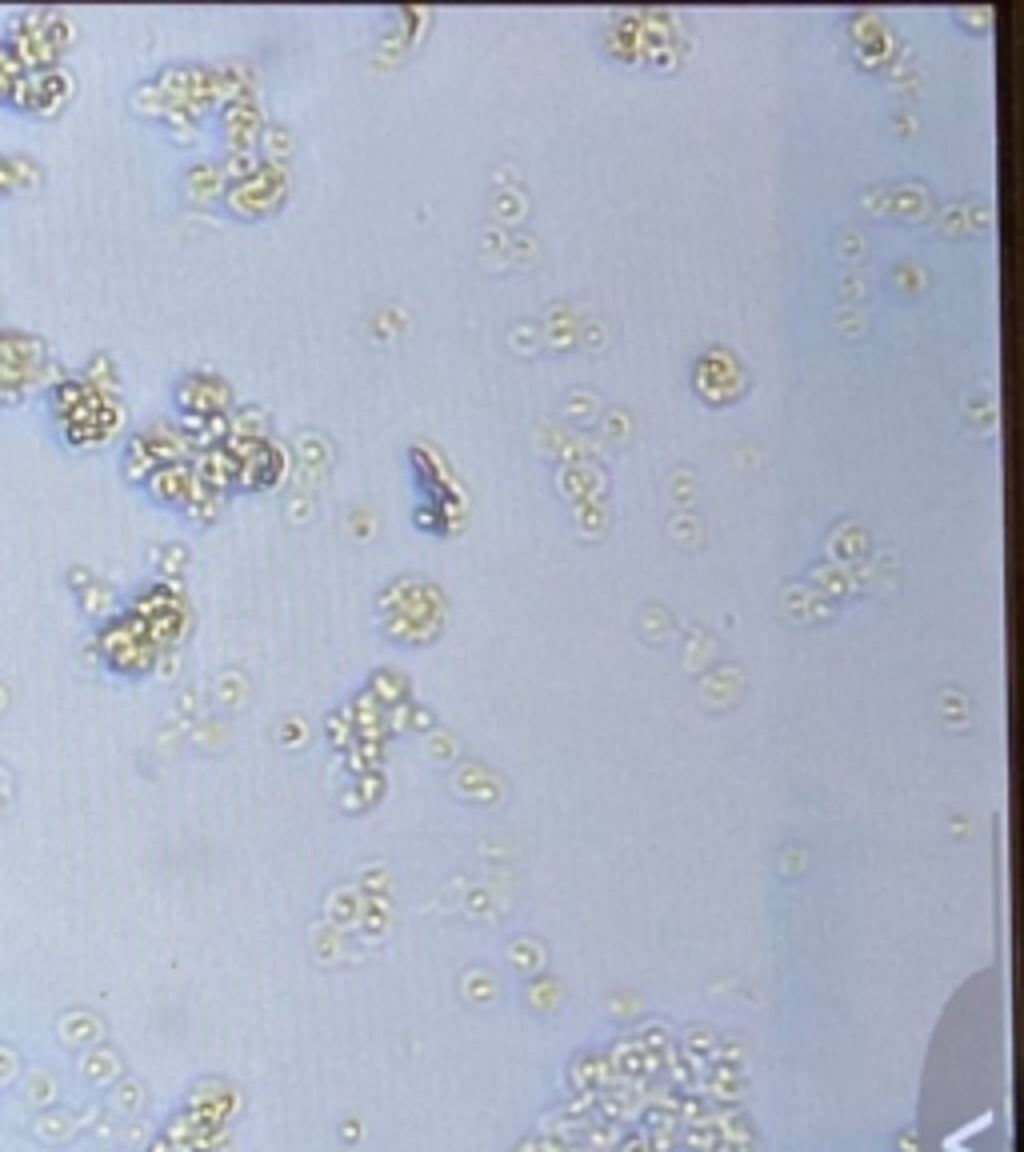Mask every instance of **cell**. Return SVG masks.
<instances>
[{"label":"cell","instance_id":"obj_1","mask_svg":"<svg viewBox=\"0 0 1024 1152\" xmlns=\"http://www.w3.org/2000/svg\"><path fill=\"white\" fill-rule=\"evenodd\" d=\"M68 96V76L60 68H36V72H24L12 88V104L32 112V116H52Z\"/></svg>","mask_w":1024,"mask_h":1152},{"label":"cell","instance_id":"obj_2","mask_svg":"<svg viewBox=\"0 0 1024 1152\" xmlns=\"http://www.w3.org/2000/svg\"><path fill=\"white\" fill-rule=\"evenodd\" d=\"M20 76H24V64L16 60V52H12L8 44H0V100L12 96V88H16Z\"/></svg>","mask_w":1024,"mask_h":1152}]
</instances>
